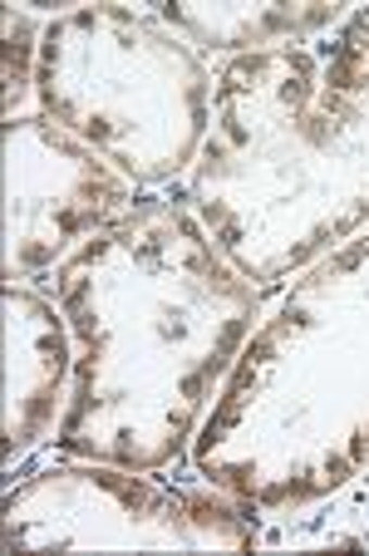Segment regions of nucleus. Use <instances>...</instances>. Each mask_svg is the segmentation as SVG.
Instances as JSON below:
<instances>
[{
	"label": "nucleus",
	"mask_w": 369,
	"mask_h": 556,
	"mask_svg": "<svg viewBox=\"0 0 369 556\" xmlns=\"http://www.w3.org/2000/svg\"><path fill=\"white\" fill-rule=\"evenodd\" d=\"M69 326L85 345L60 448L158 468L182 448L232 350L256 320V291L188 242L178 276L133 286L124 231H109L60 271Z\"/></svg>",
	"instance_id": "nucleus-1"
},
{
	"label": "nucleus",
	"mask_w": 369,
	"mask_h": 556,
	"mask_svg": "<svg viewBox=\"0 0 369 556\" xmlns=\"http://www.w3.org/2000/svg\"><path fill=\"white\" fill-rule=\"evenodd\" d=\"M109 30V11H74L44 30L40 104L138 182H163L188 168L202 138L207 70L182 40L128 11L124 40Z\"/></svg>",
	"instance_id": "nucleus-2"
},
{
	"label": "nucleus",
	"mask_w": 369,
	"mask_h": 556,
	"mask_svg": "<svg viewBox=\"0 0 369 556\" xmlns=\"http://www.w3.org/2000/svg\"><path fill=\"white\" fill-rule=\"evenodd\" d=\"M133 198L94 148L50 134L35 118L5 124V281L50 266L74 237L109 222Z\"/></svg>",
	"instance_id": "nucleus-3"
},
{
	"label": "nucleus",
	"mask_w": 369,
	"mask_h": 556,
	"mask_svg": "<svg viewBox=\"0 0 369 556\" xmlns=\"http://www.w3.org/2000/svg\"><path fill=\"white\" fill-rule=\"evenodd\" d=\"M5 458L44 439L69 375V340L50 301L5 286Z\"/></svg>",
	"instance_id": "nucleus-4"
},
{
	"label": "nucleus",
	"mask_w": 369,
	"mask_h": 556,
	"mask_svg": "<svg viewBox=\"0 0 369 556\" xmlns=\"http://www.w3.org/2000/svg\"><path fill=\"white\" fill-rule=\"evenodd\" d=\"M168 25L198 35L212 50H246V45H271V40H291V35H310L316 25L335 21V5L310 0V5H163Z\"/></svg>",
	"instance_id": "nucleus-5"
},
{
	"label": "nucleus",
	"mask_w": 369,
	"mask_h": 556,
	"mask_svg": "<svg viewBox=\"0 0 369 556\" xmlns=\"http://www.w3.org/2000/svg\"><path fill=\"white\" fill-rule=\"evenodd\" d=\"M5 114H15V104L25 99L30 89V40H35V25L25 11L5 5Z\"/></svg>",
	"instance_id": "nucleus-6"
}]
</instances>
